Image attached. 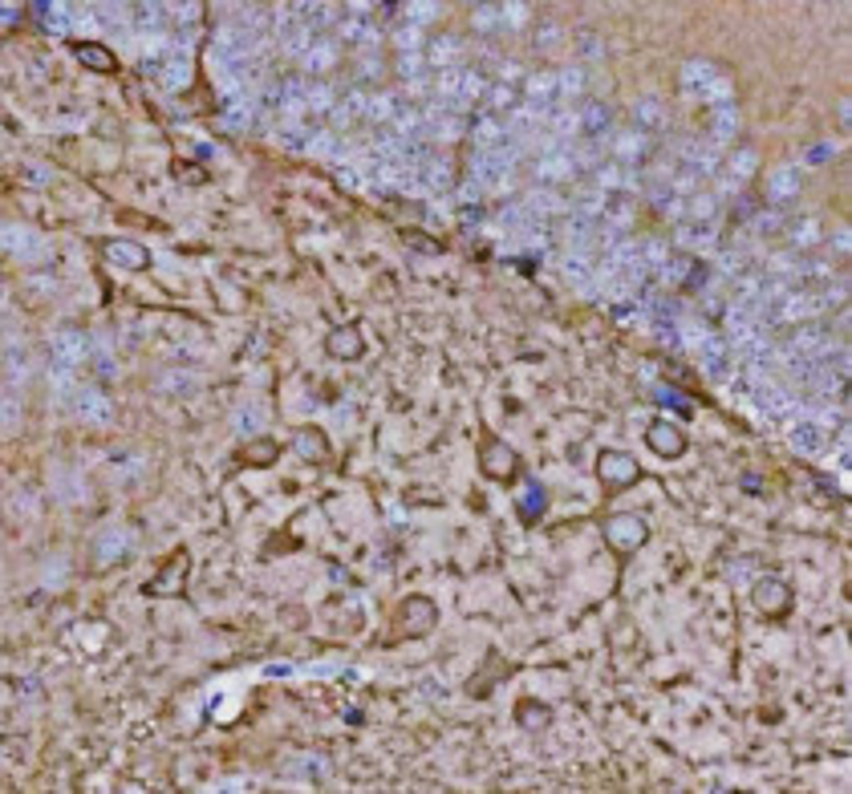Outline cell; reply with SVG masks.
<instances>
[{
  "label": "cell",
  "mask_w": 852,
  "mask_h": 794,
  "mask_svg": "<svg viewBox=\"0 0 852 794\" xmlns=\"http://www.w3.org/2000/svg\"><path fill=\"white\" fill-rule=\"evenodd\" d=\"M646 539H649V527L638 519V515H613V519L605 523V544L613 547V552H621V555L638 552Z\"/></svg>",
  "instance_id": "1"
},
{
  "label": "cell",
  "mask_w": 852,
  "mask_h": 794,
  "mask_svg": "<svg viewBox=\"0 0 852 794\" xmlns=\"http://www.w3.org/2000/svg\"><path fill=\"white\" fill-rule=\"evenodd\" d=\"M597 478L617 491V486L641 483V466L629 458V454H621V450H601V458H597Z\"/></svg>",
  "instance_id": "2"
},
{
  "label": "cell",
  "mask_w": 852,
  "mask_h": 794,
  "mask_svg": "<svg viewBox=\"0 0 852 794\" xmlns=\"http://www.w3.org/2000/svg\"><path fill=\"white\" fill-rule=\"evenodd\" d=\"M480 462H483V475H491L495 483H508V478H516V466H520V454L508 446V442L491 438L480 446Z\"/></svg>",
  "instance_id": "3"
},
{
  "label": "cell",
  "mask_w": 852,
  "mask_h": 794,
  "mask_svg": "<svg viewBox=\"0 0 852 794\" xmlns=\"http://www.w3.org/2000/svg\"><path fill=\"white\" fill-rule=\"evenodd\" d=\"M398 624H402L406 636H422L439 624V608L431 604L426 596H406L402 608H398Z\"/></svg>",
  "instance_id": "4"
},
{
  "label": "cell",
  "mask_w": 852,
  "mask_h": 794,
  "mask_svg": "<svg viewBox=\"0 0 852 794\" xmlns=\"http://www.w3.org/2000/svg\"><path fill=\"white\" fill-rule=\"evenodd\" d=\"M751 600H755V608H759L763 616H771V621H779V616L791 613V588L784 580H771V575L755 583Z\"/></svg>",
  "instance_id": "5"
},
{
  "label": "cell",
  "mask_w": 852,
  "mask_h": 794,
  "mask_svg": "<svg viewBox=\"0 0 852 794\" xmlns=\"http://www.w3.org/2000/svg\"><path fill=\"white\" fill-rule=\"evenodd\" d=\"M102 256H106L114 268H130V272H143V268L151 264V251H146L143 243H134V240H110L106 248H102Z\"/></svg>",
  "instance_id": "6"
},
{
  "label": "cell",
  "mask_w": 852,
  "mask_h": 794,
  "mask_svg": "<svg viewBox=\"0 0 852 794\" xmlns=\"http://www.w3.org/2000/svg\"><path fill=\"white\" fill-rule=\"evenodd\" d=\"M646 442L654 446V454H662V458H682L686 454V434L678 430L674 422H654L646 434Z\"/></svg>",
  "instance_id": "7"
},
{
  "label": "cell",
  "mask_w": 852,
  "mask_h": 794,
  "mask_svg": "<svg viewBox=\"0 0 852 794\" xmlns=\"http://www.w3.org/2000/svg\"><path fill=\"white\" fill-rule=\"evenodd\" d=\"M74 54H77V61H82L85 69H94V74H118V57L110 54L106 45H94V41H77Z\"/></svg>",
  "instance_id": "8"
},
{
  "label": "cell",
  "mask_w": 852,
  "mask_h": 794,
  "mask_svg": "<svg viewBox=\"0 0 852 794\" xmlns=\"http://www.w3.org/2000/svg\"><path fill=\"white\" fill-rule=\"evenodd\" d=\"M183 575H187V552H175V572L167 575V567H163V572L146 583V592H151V596H183Z\"/></svg>",
  "instance_id": "9"
},
{
  "label": "cell",
  "mask_w": 852,
  "mask_h": 794,
  "mask_svg": "<svg viewBox=\"0 0 852 794\" xmlns=\"http://www.w3.org/2000/svg\"><path fill=\"white\" fill-rule=\"evenodd\" d=\"M508 673H511V669H508V661H500V657L483 661V665H480V673H475L471 681H467V693H471V697H487V681H491V685H500V681L508 677Z\"/></svg>",
  "instance_id": "10"
},
{
  "label": "cell",
  "mask_w": 852,
  "mask_h": 794,
  "mask_svg": "<svg viewBox=\"0 0 852 794\" xmlns=\"http://www.w3.org/2000/svg\"><path fill=\"white\" fill-rule=\"evenodd\" d=\"M236 458L243 462V466H272V462L281 458V442H272V438L248 442V446H240Z\"/></svg>",
  "instance_id": "11"
},
{
  "label": "cell",
  "mask_w": 852,
  "mask_h": 794,
  "mask_svg": "<svg viewBox=\"0 0 852 794\" xmlns=\"http://www.w3.org/2000/svg\"><path fill=\"white\" fill-rule=\"evenodd\" d=\"M365 340L358 328H337V333H329V353L342 357V361H353V357H362Z\"/></svg>",
  "instance_id": "12"
},
{
  "label": "cell",
  "mask_w": 852,
  "mask_h": 794,
  "mask_svg": "<svg viewBox=\"0 0 852 794\" xmlns=\"http://www.w3.org/2000/svg\"><path fill=\"white\" fill-rule=\"evenodd\" d=\"M548 511V495L540 483H528V495L520 499V515H524V523H536L540 515Z\"/></svg>",
  "instance_id": "13"
},
{
  "label": "cell",
  "mask_w": 852,
  "mask_h": 794,
  "mask_svg": "<svg viewBox=\"0 0 852 794\" xmlns=\"http://www.w3.org/2000/svg\"><path fill=\"white\" fill-rule=\"evenodd\" d=\"M658 406L674 409L678 417H694V406L682 397V389H674V386H662V389H658Z\"/></svg>",
  "instance_id": "14"
},
{
  "label": "cell",
  "mask_w": 852,
  "mask_h": 794,
  "mask_svg": "<svg viewBox=\"0 0 852 794\" xmlns=\"http://www.w3.org/2000/svg\"><path fill=\"white\" fill-rule=\"evenodd\" d=\"M297 446H301L304 454H309L312 462H321V458H325V442H321V434H317V430H309V434H304V438L297 442Z\"/></svg>",
  "instance_id": "15"
},
{
  "label": "cell",
  "mask_w": 852,
  "mask_h": 794,
  "mask_svg": "<svg viewBox=\"0 0 852 794\" xmlns=\"http://www.w3.org/2000/svg\"><path fill=\"white\" fill-rule=\"evenodd\" d=\"M520 721H528L532 730H540L544 721H548V710H544V705H532V701H528V705H520Z\"/></svg>",
  "instance_id": "16"
},
{
  "label": "cell",
  "mask_w": 852,
  "mask_h": 794,
  "mask_svg": "<svg viewBox=\"0 0 852 794\" xmlns=\"http://www.w3.org/2000/svg\"><path fill=\"white\" fill-rule=\"evenodd\" d=\"M406 243H414V248H426V251H442V243H434V240H422L419 231H406Z\"/></svg>",
  "instance_id": "17"
}]
</instances>
